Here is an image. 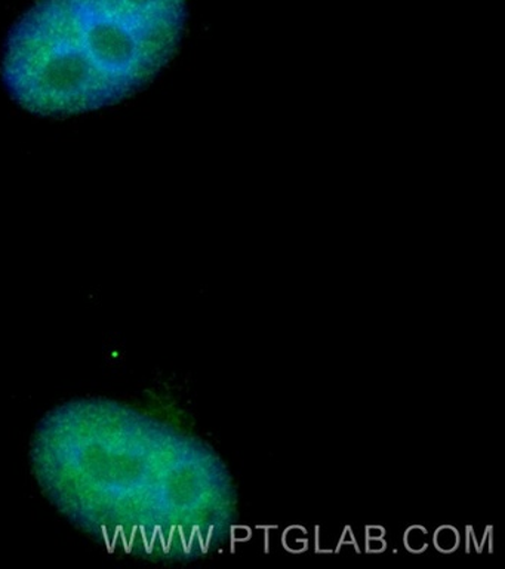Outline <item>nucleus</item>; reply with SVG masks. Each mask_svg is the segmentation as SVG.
<instances>
[{"instance_id":"obj_1","label":"nucleus","mask_w":505,"mask_h":569,"mask_svg":"<svg viewBox=\"0 0 505 569\" xmlns=\"http://www.w3.org/2000/svg\"><path fill=\"white\" fill-rule=\"evenodd\" d=\"M188 0H38L3 52L8 91L50 118L134 96L175 56Z\"/></svg>"},{"instance_id":"obj_2","label":"nucleus","mask_w":505,"mask_h":569,"mask_svg":"<svg viewBox=\"0 0 505 569\" xmlns=\"http://www.w3.org/2000/svg\"><path fill=\"white\" fill-rule=\"evenodd\" d=\"M283 549L292 551V553H301L307 550L309 536L303 527H290L282 531Z\"/></svg>"},{"instance_id":"obj_3","label":"nucleus","mask_w":505,"mask_h":569,"mask_svg":"<svg viewBox=\"0 0 505 569\" xmlns=\"http://www.w3.org/2000/svg\"><path fill=\"white\" fill-rule=\"evenodd\" d=\"M345 528L339 527H319L316 529V550L326 553V551H335L339 547Z\"/></svg>"},{"instance_id":"obj_4","label":"nucleus","mask_w":505,"mask_h":569,"mask_svg":"<svg viewBox=\"0 0 505 569\" xmlns=\"http://www.w3.org/2000/svg\"><path fill=\"white\" fill-rule=\"evenodd\" d=\"M434 546L443 553H452L459 547V532L452 527H441L434 532Z\"/></svg>"},{"instance_id":"obj_5","label":"nucleus","mask_w":505,"mask_h":569,"mask_svg":"<svg viewBox=\"0 0 505 569\" xmlns=\"http://www.w3.org/2000/svg\"><path fill=\"white\" fill-rule=\"evenodd\" d=\"M430 536L427 529L423 527H411L406 529L405 536H403V542H405L406 549L411 550L412 553H421L428 547Z\"/></svg>"},{"instance_id":"obj_6","label":"nucleus","mask_w":505,"mask_h":569,"mask_svg":"<svg viewBox=\"0 0 505 569\" xmlns=\"http://www.w3.org/2000/svg\"><path fill=\"white\" fill-rule=\"evenodd\" d=\"M366 540V550L374 551V553H378V551L385 550L384 537H365Z\"/></svg>"},{"instance_id":"obj_7","label":"nucleus","mask_w":505,"mask_h":569,"mask_svg":"<svg viewBox=\"0 0 505 569\" xmlns=\"http://www.w3.org/2000/svg\"><path fill=\"white\" fill-rule=\"evenodd\" d=\"M252 536V529L248 527H234L232 529V540L234 542L246 541Z\"/></svg>"}]
</instances>
